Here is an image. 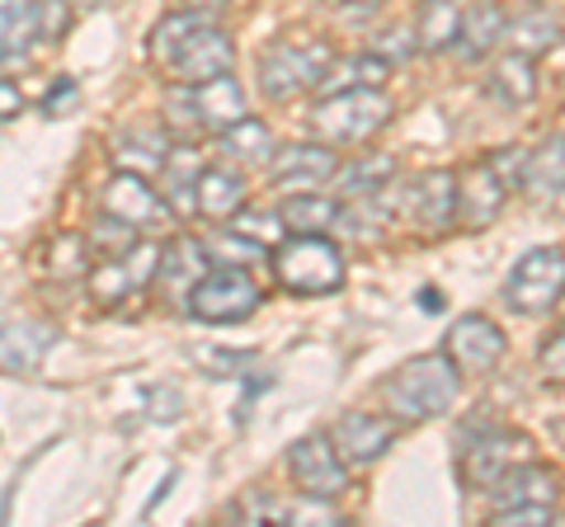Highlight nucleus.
Returning a JSON list of instances; mask_svg holds the SVG:
<instances>
[{
    "instance_id": "nucleus-1",
    "label": "nucleus",
    "mask_w": 565,
    "mask_h": 527,
    "mask_svg": "<svg viewBox=\"0 0 565 527\" xmlns=\"http://www.w3.org/2000/svg\"><path fill=\"white\" fill-rule=\"evenodd\" d=\"M147 47H151V62L180 85H199V80H212V76H226L232 72V62H236L232 33H226L199 6L166 14V20L156 24Z\"/></svg>"
},
{
    "instance_id": "nucleus-2",
    "label": "nucleus",
    "mask_w": 565,
    "mask_h": 527,
    "mask_svg": "<svg viewBox=\"0 0 565 527\" xmlns=\"http://www.w3.org/2000/svg\"><path fill=\"white\" fill-rule=\"evenodd\" d=\"M457 391H462V373L448 354H415L382 381V400L401 424H429V419L448 415Z\"/></svg>"
},
{
    "instance_id": "nucleus-3",
    "label": "nucleus",
    "mask_w": 565,
    "mask_h": 527,
    "mask_svg": "<svg viewBox=\"0 0 565 527\" xmlns=\"http://www.w3.org/2000/svg\"><path fill=\"white\" fill-rule=\"evenodd\" d=\"M392 122V99L373 85H340L311 104V128L326 147H363Z\"/></svg>"
},
{
    "instance_id": "nucleus-4",
    "label": "nucleus",
    "mask_w": 565,
    "mask_h": 527,
    "mask_svg": "<svg viewBox=\"0 0 565 527\" xmlns=\"http://www.w3.org/2000/svg\"><path fill=\"white\" fill-rule=\"evenodd\" d=\"M334 52L321 39H278L259 52V90L264 99L288 104L297 95L316 90V85L330 80Z\"/></svg>"
},
{
    "instance_id": "nucleus-5",
    "label": "nucleus",
    "mask_w": 565,
    "mask_h": 527,
    "mask_svg": "<svg viewBox=\"0 0 565 527\" xmlns=\"http://www.w3.org/2000/svg\"><path fill=\"white\" fill-rule=\"evenodd\" d=\"M274 273L278 288L292 297H326L344 288V255L326 232L288 236L274 245Z\"/></svg>"
},
{
    "instance_id": "nucleus-6",
    "label": "nucleus",
    "mask_w": 565,
    "mask_h": 527,
    "mask_svg": "<svg viewBox=\"0 0 565 527\" xmlns=\"http://www.w3.org/2000/svg\"><path fill=\"white\" fill-rule=\"evenodd\" d=\"M184 311L203 325H236L259 311V288L245 264H217V269H207L199 283L189 288Z\"/></svg>"
},
{
    "instance_id": "nucleus-7",
    "label": "nucleus",
    "mask_w": 565,
    "mask_h": 527,
    "mask_svg": "<svg viewBox=\"0 0 565 527\" xmlns=\"http://www.w3.org/2000/svg\"><path fill=\"white\" fill-rule=\"evenodd\" d=\"M184 122L193 132H226L232 122L245 118V90L241 80L226 72V76H212L199 85H184L180 95H170L166 104V122Z\"/></svg>"
},
{
    "instance_id": "nucleus-8",
    "label": "nucleus",
    "mask_w": 565,
    "mask_h": 527,
    "mask_svg": "<svg viewBox=\"0 0 565 527\" xmlns=\"http://www.w3.org/2000/svg\"><path fill=\"white\" fill-rule=\"evenodd\" d=\"M565 297V250L537 245L504 278V306L519 315H546Z\"/></svg>"
},
{
    "instance_id": "nucleus-9",
    "label": "nucleus",
    "mask_w": 565,
    "mask_h": 527,
    "mask_svg": "<svg viewBox=\"0 0 565 527\" xmlns=\"http://www.w3.org/2000/svg\"><path fill=\"white\" fill-rule=\"evenodd\" d=\"M161 250L166 245H151V240H137L128 250L118 255H104L90 273H85V288H90V302L99 306H118L137 297L141 288L156 283V273H161Z\"/></svg>"
},
{
    "instance_id": "nucleus-10",
    "label": "nucleus",
    "mask_w": 565,
    "mask_h": 527,
    "mask_svg": "<svg viewBox=\"0 0 565 527\" xmlns=\"http://www.w3.org/2000/svg\"><path fill=\"white\" fill-rule=\"evenodd\" d=\"M288 476L302 495L316 499H340L349 490V462L340 456L330 433H307L288 448Z\"/></svg>"
},
{
    "instance_id": "nucleus-11",
    "label": "nucleus",
    "mask_w": 565,
    "mask_h": 527,
    "mask_svg": "<svg viewBox=\"0 0 565 527\" xmlns=\"http://www.w3.org/2000/svg\"><path fill=\"white\" fill-rule=\"evenodd\" d=\"M504 348H509L504 330L494 325L490 315H481V311L457 315V321L448 325V335H444V354L452 358V367H457L462 377H486V373H494V367H500V358H504Z\"/></svg>"
},
{
    "instance_id": "nucleus-12",
    "label": "nucleus",
    "mask_w": 565,
    "mask_h": 527,
    "mask_svg": "<svg viewBox=\"0 0 565 527\" xmlns=\"http://www.w3.org/2000/svg\"><path fill=\"white\" fill-rule=\"evenodd\" d=\"M396 415H367V410H344L340 419H334V448H340V456L349 466H373L386 456V448L396 443Z\"/></svg>"
},
{
    "instance_id": "nucleus-13",
    "label": "nucleus",
    "mask_w": 565,
    "mask_h": 527,
    "mask_svg": "<svg viewBox=\"0 0 565 527\" xmlns=\"http://www.w3.org/2000/svg\"><path fill=\"white\" fill-rule=\"evenodd\" d=\"M509 193L514 189H509L500 174H494V165L481 155L476 165H467L462 174H457V222L471 226V232H486L490 222H500Z\"/></svg>"
},
{
    "instance_id": "nucleus-14",
    "label": "nucleus",
    "mask_w": 565,
    "mask_h": 527,
    "mask_svg": "<svg viewBox=\"0 0 565 527\" xmlns=\"http://www.w3.org/2000/svg\"><path fill=\"white\" fill-rule=\"evenodd\" d=\"M523 438L509 429H476L471 443L462 448V476L471 490H494L500 476L523 456Z\"/></svg>"
},
{
    "instance_id": "nucleus-15",
    "label": "nucleus",
    "mask_w": 565,
    "mask_h": 527,
    "mask_svg": "<svg viewBox=\"0 0 565 527\" xmlns=\"http://www.w3.org/2000/svg\"><path fill=\"white\" fill-rule=\"evenodd\" d=\"M99 213L104 217H118V222H128V226H156L166 217V198L147 184V174H137L122 165L109 184L99 189Z\"/></svg>"
},
{
    "instance_id": "nucleus-16",
    "label": "nucleus",
    "mask_w": 565,
    "mask_h": 527,
    "mask_svg": "<svg viewBox=\"0 0 565 527\" xmlns=\"http://www.w3.org/2000/svg\"><path fill=\"white\" fill-rule=\"evenodd\" d=\"M405 213H411V222L429 236L448 232V226L457 222V174L452 170L419 174V180L411 184V198H405Z\"/></svg>"
},
{
    "instance_id": "nucleus-17",
    "label": "nucleus",
    "mask_w": 565,
    "mask_h": 527,
    "mask_svg": "<svg viewBox=\"0 0 565 527\" xmlns=\"http://www.w3.org/2000/svg\"><path fill=\"white\" fill-rule=\"evenodd\" d=\"M269 174H274L278 189H321L340 174V155H334V147H326V142L321 147L292 142L269 161Z\"/></svg>"
},
{
    "instance_id": "nucleus-18",
    "label": "nucleus",
    "mask_w": 565,
    "mask_h": 527,
    "mask_svg": "<svg viewBox=\"0 0 565 527\" xmlns=\"http://www.w3.org/2000/svg\"><path fill=\"white\" fill-rule=\"evenodd\" d=\"M52 344H57V325H47V321H10V325H0V377L39 373Z\"/></svg>"
},
{
    "instance_id": "nucleus-19",
    "label": "nucleus",
    "mask_w": 565,
    "mask_h": 527,
    "mask_svg": "<svg viewBox=\"0 0 565 527\" xmlns=\"http://www.w3.org/2000/svg\"><path fill=\"white\" fill-rule=\"evenodd\" d=\"M490 495H494V508H556L561 481H556V471L542 462H514Z\"/></svg>"
},
{
    "instance_id": "nucleus-20",
    "label": "nucleus",
    "mask_w": 565,
    "mask_h": 527,
    "mask_svg": "<svg viewBox=\"0 0 565 527\" xmlns=\"http://www.w3.org/2000/svg\"><path fill=\"white\" fill-rule=\"evenodd\" d=\"M193 207L212 222H232L245 207V174L236 165H203L193 184Z\"/></svg>"
},
{
    "instance_id": "nucleus-21",
    "label": "nucleus",
    "mask_w": 565,
    "mask_h": 527,
    "mask_svg": "<svg viewBox=\"0 0 565 527\" xmlns=\"http://www.w3.org/2000/svg\"><path fill=\"white\" fill-rule=\"evenodd\" d=\"M504 29H509V14L494 6V0H476V6L462 10V33H457V57L462 62H486L494 47L504 43Z\"/></svg>"
},
{
    "instance_id": "nucleus-22",
    "label": "nucleus",
    "mask_w": 565,
    "mask_h": 527,
    "mask_svg": "<svg viewBox=\"0 0 565 527\" xmlns=\"http://www.w3.org/2000/svg\"><path fill=\"white\" fill-rule=\"evenodd\" d=\"M537 57H527V52H514L509 47L500 62H494V72L486 80V90L494 104H504V109H523V104H533L537 95Z\"/></svg>"
},
{
    "instance_id": "nucleus-23",
    "label": "nucleus",
    "mask_w": 565,
    "mask_h": 527,
    "mask_svg": "<svg viewBox=\"0 0 565 527\" xmlns=\"http://www.w3.org/2000/svg\"><path fill=\"white\" fill-rule=\"evenodd\" d=\"M217 151H222V161H226V165H245V170L269 165L274 155H278L274 132L264 128L259 118H241V122H232L226 132H217Z\"/></svg>"
},
{
    "instance_id": "nucleus-24",
    "label": "nucleus",
    "mask_w": 565,
    "mask_h": 527,
    "mask_svg": "<svg viewBox=\"0 0 565 527\" xmlns=\"http://www.w3.org/2000/svg\"><path fill=\"white\" fill-rule=\"evenodd\" d=\"M504 39H509V47H514V52H527V57H542V52L561 47L565 24H561V14H556V10H546V6H527V10H519L514 20H509Z\"/></svg>"
},
{
    "instance_id": "nucleus-25",
    "label": "nucleus",
    "mask_w": 565,
    "mask_h": 527,
    "mask_svg": "<svg viewBox=\"0 0 565 527\" xmlns=\"http://www.w3.org/2000/svg\"><path fill=\"white\" fill-rule=\"evenodd\" d=\"M39 39V0H0V62H24Z\"/></svg>"
},
{
    "instance_id": "nucleus-26",
    "label": "nucleus",
    "mask_w": 565,
    "mask_h": 527,
    "mask_svg": "<svg viewBox=\"0 0 565 527\" xmlns=\"http://www.w3.org/2000/svg\"><path fill=\"white\" fill-rule=\"evenodd\" d=\"M523 193H533V198H561L565 193V137H546V142L527 147Z\"/></svg>"
},
{
    "instance_id": "nucleus-27",
    "label": "nucleus",
    "mask_w": 565,
    "mask_h": 527,
    "mask_svg": "<svg viewBox=\"0 0 565 527\" xmlns=\"http://www.w3.org/2000/svg\"><path fill=\"white\" fill-rule=\"evenodd\" d=\"M207 273V245L203 240H193V236H174L166 250H161V283L170 288V292H180V297H189V288L199 283V278Z\"/></svg>"
},
{
    "instance_id": "nucleus-28",
    "label": "nucleus",
    "mask_w": 565,
    "mask_h": 527,
    "mask_svg": "<svg viewBox=\"0 0 565 527\" xmlns=\"http://www.w3.org/2000/svg\"><path fill=\"white\" fill-rule=\"evenodd\" d=\"M462 33V6L457 0H424L415 14V47L419 52H448Z\"/></svg>"
},
{
    "instance_id": "nucleus-29",
    "label": "nucleus",
    "mask_w": 565,
    "mask_h": 527,
    "mask_svg": "<svg viewBox=\"0 0 565 527\" xmlns=\"http://www.w3.org/2000/svg\"><path fill=\"white\" fill-rule=\"evenodd\" d=\"M282 222H288L292 236H311V232H330L340 222V203H330L321 189H297L282 198Z\"/></svg>"
},
{
    "instance_id": "nucleus-30",
    "label": "nucleus",
    "mask_w": 565,
    "mask_h": 527,
    "mask_svg": "<svg viewBox=\"0 0 565 527\" xmlns=\"http://www.w3.org/2000/svg\"><path fill=\"white\" fill-rule=\"evenodd\" d=\"M392 184H396V161L392 155H363L359 165H349L340 174V189L349 193V198H382Z\"/></svg>"
},
{
    "instance_id": "nucleus-31",
    "label": "nucleus",
    "mask_w": 565,
    "mask_h": 527,
    "mask_svg": "<svg viewBox=\"0 0 565 527\" xmlns=\"http://www.w3.org/2000/svg\"><path fill=\"white\" fill-rule=\"evenodd\" d=\"M170 151H174L170 132H161V128H141V132H132V137H122V142H118V161H122V165L132 161L137 174H151V170H166Z\"/></svg>"
},
{
    "instance_id": "nucleus-32",
    "label": "nucleus",
    "mask_w": 565,
    "mask_h": 527,
    "mask_svg": "<svg viewBox=\"0 0 565 527\" xmlns=\"http://www.w3.org/2000/svg\"><path fill=\"white\" fill-rule=\"evenodd\" d=\"M226 226L241 232V236H250L255 245H264V250H274V245L288 240V222H282V213H250V207H241Z\"/></svg>"
},
{
    "instance_id": "nucleus-33",
    "label": "nucleus",
    "mask_w": 565,
    "mask_h": 527,
    "mask_svg": "<svg viewBox=\"0 0 565 527\" xmlns=\"http://www.w3.org/2000/svg\"><path fill=\"white\" fill-rule=\"evenodd\" d=\"M95 264L85 259V236H57L52 245V273L57 278H85Z\"/></svg>"
},
{
    "instance_id": "nucleus-34",
    "label": "nucleus",
    "mask_w": 565,
    "mask_h": 527,
    "mask_svg": "<svg viewBox=\"0 0 565 527\" xmlns=\"http://www.w3.org/2000/svg\"><path fill=\"white\" fill-rule=\"evenodd\" d=\"M71 20H76V10H71V0H39V39H43V43H57V39H66Z\"/></svg>"
},
{
    "instance_id": "nucleus-35",
    "label": "nucleus",
    "mask_w": 565,
    "mask_h": 527,
    "mask_svg": "<svg viewBox=\"0 0 565 527\" xmlns=\"http://www.w3.org/2000/svg\"><path fill=\"white\" fill-rule=\"evenodd\" d=\"M486 161L494 165V174L509 184V189H523V170H527V147H494Z\"/></svg>"
},
{
    "instance_id": "nucleus-36",
    "label": "nucleus",
    "mask_w": 565,
    "mask_h": 527,
    "mask_svg": "<svg viewBox=\"0 0 565 527\" xmlns=\"http://www.w3.org/2000/svg\"><path fill=\"white\" fill-rule=\"evenodd\" d=\"M349 72H353V85H373V90H382L386 76H392V62L373 47V52H363V57H353Z\"/></svg>"
},
{
    "instance_id": "nucleus-37",
    "label": "nucleus",
    "mask_w": 565,
    "mask_h": 527,
    "mask_svg": "<svg viewBox=\"0 0 565 527\" xmlns=\"http://www.w3.org/2000/svg\"><path fill=\"white\" fill-rule=\"evenodd\" d=\"M537 363H542L546 381H561V386H565V325H561L556 335L537 348Z\"/></svg>"
},
{
    "instance_id": "nucleus-38",
    "label": "nucleus",
    "mask_w": 565,
    "mask_h": 527,
    "mask_svg": "<svg viewBox=\"0 0 565 527\" xmlns=\"http://www.w3.org/2000/svg\"><path fill=\"white\" fill-rule=\"evenodd\" d=\"M76 99H81V85L71 80V76H62V80H57V85H52V90L43 95V114H47V118L71 114V109H76Z\"/></svg>"
},
{
    "instance_id": "nucleus-39",
    "label": "nucleus",
    "mask_w": 565,
    "mask_h": 527,
    "mask_svg": "<svg viewBox=\"0 0 565 527\" xmlns=\"http://www.w3.org/2000/svg\"><path fill=\"white\" fill-rule=\"evenodd\" d=\"M494 527H533V523H556L552 508H494L490 514Z\"/></svg>"
},
{
    "instance_id": "nucleus-40",
    "label": "nucleus",
    "mask_w": 565,
    "mask_h": 527,
    "mask_svg": "<svg viewBox=\"0 0 565 527\" xmlns=\"http://www.w3.org/2000/svg\"><path fill=\"white\" fill-rule=\"evenodd\" d=\"M24 109V90L14 80H0V118H14Z\"/></svg>"
},
{
    "instance_id": "nucleus-41",
    "label": "nucleus",
    "mask_w": 565,
    "mask_h": 527,
    "mask_svg": "<svg viewBox=\"0 0 565 527\" xmlns=\"http://www.w3.org/2000/svg\"><path fill=\"white\" fill-rule=\"evenodd\" d=\"M419 306H424V311H444V292H438V288H424V292H419Z\"/></svg>"
},
{
    "instance_id": "nucleus-42",
    "label": "nucleus",
    "mask_w": 565,
    "mask_h": 527,
    "mask_svg": "<svg viewBox=\"0 0 565 527\" xmlns=\"http://www.w3.org/2000/svg\"><path fill=\"white\" fill-rule=\"evenodd\" d=\"M340 6H344V10H377L382 0H340Z\"/></svg>"
},
{
    "instance_id": "nucleus-43",
    "label": "nucleus",
    "mask_w": 565,
    "mask_h": 527,
    "mask_svg": "<svg viewBox=\"0 0 565 527\" xmlns=\"http://www.w3.org/2000/svg\"><path fill=\"white\" fill-rule=\"evenodd\" d=\"M193 6H199V10H207V6H226V0H193Z\"/></svg>"
},
{
    "instance_id": "nucleus-44",
    "label": "nucleus",
    "mask_w": 565,
    "mask_h": 527,
    "mask_svg": "<svg viewBox=\"0 0 565 527\" xmlns=\"http://www.w3.org/2000/svg\"><path fill=\"white\" fill-rule=\"evenodd\" d=\"M556 523H565V514H561V518H556Z\"/></svg>"
}]
</instances>
